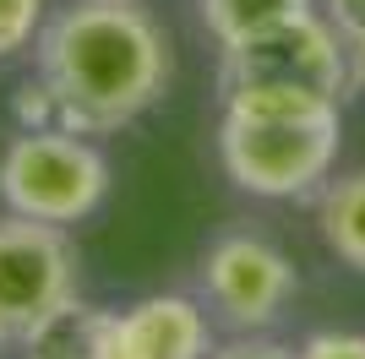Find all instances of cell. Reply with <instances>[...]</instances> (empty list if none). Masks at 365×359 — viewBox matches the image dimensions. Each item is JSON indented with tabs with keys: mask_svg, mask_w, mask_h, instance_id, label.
I'll use <instances>...</instances> for the list:
<instances>
[{
	"mask_svg": "<svg viewBox=\"0 0 365 359\" xmlns=\"http://www.w3.org/2000/svg\"><path fill=\"white\" fill-rule=\"evenodd\" d=\"M38 76L16 93L22 125L109 136L169 88V38L137 0H71L38 28Z\"/></svg>",
	"mask_w": 365,
	"mask_h": 359,
	"instance_id": "obj_1",
	"label": "cell"
},
{
	"mask_svg": "<svg viewBox=\"0 0 365 359\" xmlns=\"http://www.w3.org/2000/svg\"><path fill=\"white\" fill-rule=\"evenodd\" d=\"M338 142H344V109H322V115L224 109V125H218V152H224L229 180L262 202L311 196L333 175Z\"/></svg>",
	"mask_w": 365,
	"mask_h": 359,
	"instance_id": "obj_2",
	"label": "cell"
},
{
	"mask_svg": "<svg viewBox=\"0 0 365 359\" xmlns=\"http://www.w3.org/2000/svg\"><path fill=\"white\" fill-rule=\"evenodd\" d=\"M109 191V164L88 136L61 125H22L0 152V202L38 224H82Z\"/></svg>",
	"mask_w": 365,
	"mask_h": 359,
	"instance_id": "obj_3",
	"label": "cell"
},
{
	"mask_svg": "<svg viewBox=\"0 0 365 359\" xmlns=\"http://www.w3.org/2000/svg\"><path fill=\"white\" fill-rule=\"evenodd\" d=\"M224 88H300L344 104L354 88L349 38L317 11H300L278 28L224 49Z\"/></svg>",
	"mask_w": 365,
	"mask_h": 359,
	"instance_id": "obj_4",
	"label": "cell"
},
{
	"mask_svg": "<svg viewBox=\"0 0 365 359\" xmlns=\"http://www.w3.org/2000/svg\"><path fill=\"white\" fill-rule=\"evenodd\" d=\"M76 299V245L61 224L0 218V343H28Z\"/></svg>",
	"mask_w": 365,
	"mask_h": 359,
	"instance_id": "obj_5",
	"label": "cell"
},
{
	"mask_svg": "<svg viewBox=\"0 0 365 359\" xmlns=\"http://www.w3.org/2000/svg\"><path fill=\"white\" fill-rule=\"evenodd\" d=\"M202 294L235 332H262L300 294V278H294V261L273 239L224 234L202 261Z\"/></svg>",
	"mask_w": 365,
	"mask_h": 359,
	"instance_id": "obj_6",
	"label": "cell"
},
{
	"mask_svg": "<svg viewBox=\"0 0 365 359\" xmlns=\"http://www.w3.org/2000/svg\"><path fill=\"white\" fill-rule=\"evenodd\" d=\"M213 327L191 294H148L104 316V359H207Z\"/></svg>",
	"mask_w": 365,
	"mask_h": 359,
	"instance_id": "obj_7",
	"label": "cell"
},
{
	"mask_svg": "<svg viewBox=\"0 0 365 359\" xmlns=\"http://www.w3.org/2000/svg\"><path fill=\"white\" fill-rule=\"evenodd\" d=\"M322 239L344 267L365 272V169L327 180V191H322Z\"/></svg>",
	"mask_w": 365,
	"mask_h": 359,
	"instance_id": "obj_8",
	"label": "cell"
},
{
	"mask_svg": "<svg viewBox=\"0 0 365 359\" xmlns=\"http://www.w3.org/2000/svg\"><path fill=\"white\" fill-rule=\"evenodd\" d=\"M104 316L109 311L71 299L66 311H55L44 327L22 343V354L28 359H104Z\"/></svg>",
	"mask_w": 365,
	"mask_h": 359,
	"instance_id": "obj_9",
	"label": "cell"
},
{
	"mask_svg": "<svg viewBox=\"0 0 365 359\" xmlns=\"http://www.w3.org/2000/svg\"><path fill=\"white\" fill-rule=\"evenodd\" d=\"M300 11H317L311 0H202V22L218 38V49L240 44V38H257V33L278 28Z\"/></svg>",
	"mask_w": 365,
	"mask_h": 359,
	"instance_id": "obj_10",
	"label": "cell"
},
{
	"mask_svg": "<svg viewBox=\"0 0 365 359\" xmlns=\"http://www.w3.org/2000/svg\"><path fill=\"white\" fill-rule=\"evenodd\" d=\"M44 28V0H0V60L28 49Z\"/></svg>",
	"mask_w": 365,
	"mask_h": 359,
	"instance_id": "obj_11",
	"label": "cell"
},
{
	"mask_svg": "<svg viewBox=\"0 0 365 359\" xmlns=\"http://www.w3.org/2000/svg\"><path fill=\"white\" fill-rule=\"evenodd\" d=\"M300 359H365L360 332H317L300 343Z\"/></svg>",
	"mask_w": 365,
	"mask_h": 359,
	"instance_id": "obj_12",
	"label": "cell"
},
{
	"mask_svg": "<svg viewBox=\"0 0 365 359\" xmlns=\"http://www.w3.org/2000/svg\"><path fill=\"white\" fill-rule=\"evenodd\" d=\"M207 359H300V348H284V343H273V338H257V332H240L235 343L213 348Z\"/></svg>",
	"mask_w": 365,
	"mask_h": 359,
	"instance_id": "obj_13",
	"label": "cell"
},
{
	"mask_svg": "<svg viewBox=\"0 0 365 359\" xmlns=\"http://www.w3.org/2000/svg\"><path fill=\"white\" fill-rule=\"evenodd\" d=\"M327 22H333L349 44L365 38V0H327Z\"/></svg>",
	"mask_w": 365,
	"mask_h": 359,
	"instance_id": "obj_14",
	"label": "cell"
},
{
	"mask_svg": "<svg viewBox=\"0 0 365 359\" xmlns=\"http://www.w3.org/2000/svg\"><path fill=\"white\" fill-rule=\"evenodd\" d=\"M349 49H354V82L365 88V38H360V44H349Z\"/></svg>",
	"mask_w": 365,
	"mask_h": 359,
	"instance_id": "obj_15",
	"label": "cell"
}]
</instances>
